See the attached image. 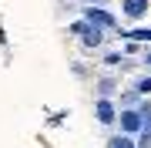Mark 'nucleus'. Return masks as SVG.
Here are the masks:
<instances>
[{
  "label": "nucleus",
  "mask_w": 151,
  "mask_h": 148,
  "mask_svg": "<svg viewBox=\"0 0 151 148\" xmlns=\"http://www.w3.org/2000/svg\"><path fill=\"white\" fill-rule=\"evenodd\" d=\"M145 61H148V64H151V51H148V54H145Z\"/></svg>",
  "instance_id": "obj_9"
},
{
  "label": "nucleus",
  "mask_w": 151,
  "mask_h": 148,
  "mask_svg": "<svg viewBox=\"0 0 151 148\" xmlns=\"http://www.w3.org/2000/svg\"><path fill=\"white\" fill-rule=\"evenodd\" d=\"M74 34H81V40H84L87 47H97V44H101V27L91 24V20H87V24H74Z\"/></svg>",
  "instance_id": "obj_1"
},
{
  "label": "nucleus",
  "mask_w": 151,
  "mask_h": 148,
  "mask_svg": "<svg viewBox=\"0 0 151 148\" xmlns=\"http://www.w3.org/2000/svg\"><path fill=\"white\" fill-rule=\"evenodd\" d=\"M124 14L134 17V20L145 17V14H148V0H124Z\"/></svg>",
  "instance_id": "obj_3"
},
{
  "label": "nucleus",
  "mask_w": 151,
  "mask_h": 148,
  "mask_svg": "<svg viewBox=\"0 0 151 148\" xmlns=\"http://www.w3.org/2000/svg\"><path fill=\"white\" fill-rule=\"evenodd\" d=\"M134 88H138V91H141V94H148V91H151V77H141V81H138V84H134Z\"/></svg>",
  "instance_id": "obj_8"
},
{
  "label": "nucleus",
  "mask_w": 151,
  "mask_h": 148,
  "mask_svg": "<svg viewBox=\"0 0 151 148\" xmlns=\"http://www.w3.org/2000/svg\"><path fill=\"white\" fill-rule=\"evenodd\" d=\"M108 148H134V142H131V138H111Z\"/></svg>",
  "instance_id": "obj_6"
},
{
  "label": "nucleus",
  "mask_w": 151,
  "mask_h": 148,
  "mask_svg": "<svg viewBox=\"0 0 151 148\" xmlns=\"http://www.w3.org/2000/svg\"><path fill=\"white\" fill-rule=\"evenodd\" d=\"M94 4H104V0H94Z\"/></svg>",
  "instance_id": "obj_10"
},
{
  "label": "nucleus",
  "mask_w": 151,
  "mask_h": 148,
  "mask_svg": "<svg viewBox=\"0 0 151 148\" xmlns=\"http://www.w3.org/2000/svg\"><path fill=\"white\" fill-rule=\"evenodd\" d=\"M141 135L151 138V108H145V125H141Z\"/></svg>",
  "instance_id": "obj_7"
},
{
  "label": "nucleus",
  "mask_w": 151,
  "mask_h": 148,
  "mask_svg": "<svg viewBox=\"0 0 151 148\" xmlns=\"http://www.w3.org/2000/svg\"><path fill=\"white\" fill-rule=\"evenodd\" d=\"M97 121H104V125H111V121H114V108H111L108 101L97 104Z\"/></svg>",
  "instance_id": "obj_5"
},
{
  "label": "nucleus",
  "mask_w": 151,
  "mask_h": 148,
  "mask_svg": "<svg viewBox=\"0 0 151 148\" xmlns=\"http://www.w3.org/2000/svg\"><path fill=\"white\" fill-rule=\"evenodd\" d=\"M141 125H145V111H124L121 115V128L124 131H141Z\"/></svg>",
  "instance_id": "obj_2"
},
{
  "label": "nucleus",
  "mask_w": 151,
  "mask_h": 148,
  "mask_svg": "<svg viewBox=\"0 0 151 148\" xmlns=\"http://www.w3.org/2000/svg\"><path fill=\"white\" fill-rule=\"evenodd\" d=\"M87 20L97 24V27H114V17L104 14V10H97V7H91V10H87Z\"/></svg>",
  "instance_id": "obj_4"
}]
</instances>
